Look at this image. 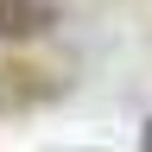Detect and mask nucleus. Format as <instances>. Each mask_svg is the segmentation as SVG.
Masks as SVG:
<instances>
[{"instance_id":"1","label":"nucleus","mask_w":152,"mask_h":152,"mask_svg":"<svg viewBox=\"0 0 152 152\" xmlns=\"http://www.w3.org/2000/svg\"><path fill=\"white\" fill-rule=\"evenodd\" d=\"M51 26L45 0H0V38H38Z\"/></svg>"},{"instance_id":"2","label":"nucleus","mask_w":152,"mask_h":152,"mask_svg":"<svg viewBox=\"0 0 152 152\" xmlns=\"http://www.w3.org/2000/svg\"><path fill=\"white\" fill-rule=\"evenodd\" d=\"M140 152H152V121H146V133H140Z\"/></svg>"}]
</instances>
